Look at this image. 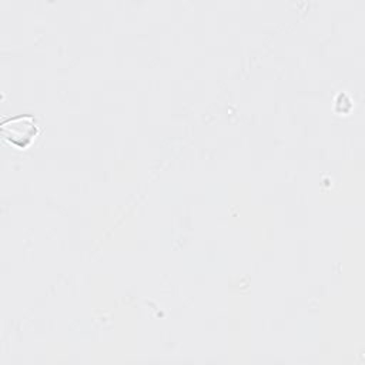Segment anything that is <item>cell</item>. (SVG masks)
I'll list each match as a JSON object with an SVG mask.
<instances>
[{
  "label": "cell",
  "mask_w": 365,
  "mask_h": 365,
  "mask_svg": "<svg viewBox=\"0 0 365 365\" xmlns=\"http://www.w3.org/2000/svg\"><path fill=\"white\" fill-rule=\"evenodd\" d=\"M1 133L16 147H24L36 135L37 127L31 117H16L1 124Z\"/></svg>",
  "instance_id": "obj_1"
}]
</instances>
